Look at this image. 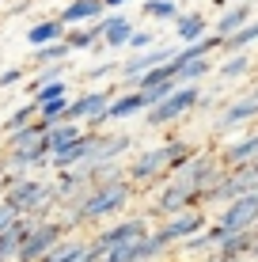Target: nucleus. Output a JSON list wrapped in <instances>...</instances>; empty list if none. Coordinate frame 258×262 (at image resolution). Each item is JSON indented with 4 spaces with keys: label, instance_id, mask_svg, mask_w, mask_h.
Returning a JSON list of instances; mask_svg holds the SVG:
<instances>
[{
    "label": "nucleus",
    "instance_id": "6e6552de",
    "mask_svg": "<svg viewBox=\"0 0 258 262\" xmlns=\"http://www.w3.org/2000/svg\"><path fill=\"white\" fill-rule=\"evenodd\" d=\"M171 57H175V50H171V46H159V50H152V53H133V57H126V61H122V69H118L122 88H137V80L145 76L148 69L167 65Z\"/></svg>",
    "mask_w": 258,
    "mask_h": 262
},
{
    "label": "nucleus",
    "instance_id": "4be33fe9",
    "mask_svg": "<svg viewBox=\"0 0 258 262\" xmlns=\"http://www.w3.org/2000/svg\"><path fill=\"white\" fill-rule=\"evenodd\" d=\"M65 31H68V23H61V19H42V23H34L31 31H27V42H31V46H46V42L65 38Z\"/></svg>",
    "mask_w": 258,
    "mask_h": 262
},
{
    "label": "nucleus",
    "instance_id": "0eeeda50",
    "mask_svg": "<svg viewBox=\"0 0 258 262\" xmlns=\"http://www.w3.org/2000/svg\"><path fill=\"white\" fill-rule=\"evenodd\" d=\"M220 224H224L228 232H243V228H258V186L247 194L232 198V202L224 205V213H220Z\"/></svg>",
    "mask_w": 258,
    "mask_h": 262
},
{
    "label": "nucleus",
    "instance_id": "6ab92c4d",
    "mask_svg": "<svg viewBox=\"0 0 258 262\" xmlns=\"http://www.w3.org/2000/svg\"><path fill=\"white\" fill-rule=\"evenodd\" d=\"M205 31H209V19L201 12H186L175 19V34H179V42H198V38H205Z\"/></svg>",
    "mask_w": 258,
    "mask_h": 262
},
{
    "label": "nucleus",
    "instance_id": "a878e982",
    "mask_svg": "<svg viewBox=\"0 0 258 262\" xmlns=\"http://www.w3.org/2000/svg\"><path fill=\"white\" fill-rule=\"evenodd\" d=\"M254 42H258V19H251L243 31H236L232 38H224V53H239L247 46H254Z\"/></svg>",
    "mask_w": 258,
    "mask_h": 262
},
{
    "label": "nucleus",
    "instance_id": "f03ea898",
    "mask_svg": "<svg viewBox=\"0 0 258 262\" xmlns=\"http://www.w3.org/2000/svg\"><path fill=\"white\" fill-rule=\"evenodd\" d=\"M129 198H133V183H129V179H122V175H114V179H99V183H91L80 202L57 205V209H65L61 221H65V228L73 232V228H84V224L103 221V216L122 213L129 205Z\"/></svg>",
    "mask_w": 258,
    "mask_h": 262
},
{
    "label": "nucleus",
    "instance_id": "4c0bfd02",
    "mask_svg": "<svg viewBox=\"0 0 258 262\" xmlns=\"http://www.w3.org/2000/svg\"><path fill=\"white\" fill-rule=\"evenodd\" d=\"M205 262H224V258H220V255H205Z\"/></svg>",
    "mask_w": 258,
    "mask_h": 262
},
{
    "label": "nucleus",
    "instance_id": "2f4dec72",
    "mask_svg": "<svg viewBox=\"0 0 258 262\" xmlns=\"http://www.w3.org/2000/svg\"><path fill=\"white\" fill-rule=\"evenodd\" d=\"M65 88H68V84H65V80H50V84H42V88H38V92H34L31 99H34V103H38V106H42V103H50V99H57V95H65Z\"/></svg>",
    "mask_w": 258,
    "mask_h": 262
},
{
    "label": "nucleus",
    "instance_id": "c756f323",
    "mask_svg": "<svg viewBox=\"0 0 258 262\" xmlns=\"http://www.w3.org/2000/svg\"><path fill=\"white\" fill-rule=\"evenodd\" d=\"M145 15L148 19H179V8L171 0H145Z\"/></svg>",
    "mask_w": 258,
    "mask_h": 262
},
{
    "label": "nucleus",
    "instance_id": "a211bd4d",
    "mask_svg": "<svg viewBox=\"0 0 258 262\" xmlns=\"http://www.w3.org/2000/svg\"><path fill=\"white\" fill-rule=\"evenodd\" d=\"M103 34H106V15H103V19H95L91 27H80V23L68 27V31H65V42H68L73 50H91Z\"/></svg>",
    "mask_w": 258,
    "mask_h": 262
},
{
    "label": "nucleus",
    "instance_id": "393cba45",
    "mask_svg": "<svg viewBox=\"0 0 258 262\" xmlns=\"http://www.w3.org/2000/svg\"><path fill=\"white\" fill-rule=\"evenodd\" d=\"M87 247H91V243H80V239H61L57 247H53L50 255L42 258V262H80V255H84Z\"/></svg>",
    "mask_w": 258,
    "mask_h": 262
},
{
    "label": "nucleus",
    "instance_id": "1a4fd4ad",
    "mask_svg": "<svg viewBox=\"0 0 258 262\" xmlns=\"http://www.w3.org/2000/svg\"><path fill=\"white\" fill-rule=\"evenodd\" d=\"M254 118H258V92L236 99L232 106H224V114L217 118V129L228 133V129H239V125H247V122H254Z\"/></svg>",
    "mask_w": 258,
    "mask_h": 262
},
{
    "label": "nucleus",
    "instance_id": "bb28decb",
    "mask_svg": "<svg viewBox=\"0 0 258 262\" xmlns=\"http://www.w3.org/2000/svg\"><path fill=\"white\" fill-rule=\"evenodd\" d=\"M31 122H38V103L27 99L19 111H12V118L4 122V133H15V129H23V125H31Z\"/></svg>",
    "mask_w": 258,
    "mask_h": 262
},
{
    "label": "nucleus",
    "instance_id": "aec40b11",
    "mask_svg": "<svg viewBox=\"0 0 258 262\" xmlns=\"http://www.w3.org/2000/svg\"><path fill=\"white\" fill-rule=\"evenodd\" d=\"M133 19H126V15H106V34H103V42L110 50H118V46H129V38H133Z\"/></svg>",
    "mask_w": 258,
    "mask_h": 262
},
{
    "label": "nucleus",
    "instance_id": "ddd939ff",
    "mask_svg": "<svg viewBox=\"0 0 258 262\" xmlns=\"http://www.w3.org/2000/svg\"><path fill=\"white\" fill-rule=\"evenodd\" d=\"M220 164H224V167L258 164V133H251V137H239L236 144H224V148H220Z\"/></svg>",
    "mask_w": 258,
    "mask_h": 262
},
{
    "label": "nucleus",
    "instance_id": "f8f14e48",
    "mask_svg": "<svg viewBox=\"0 0 258 262\" xmlns=\"http://www.w3.org/2000/svg\"><path fill=\"white\" fill-rule=\"evenodd\" d=\"M224 236H228V228L217 221V224H209V228H201L198 236L182 239V255H217L220 243H224Z\"/></svg>",
    "mask_w": 258,
    "mask_h": 262
},
{
    "label": "nucleus",
    "instance_id": "f3484780",
    "mask_svg": "<svg viewBox=\"0 0 258 262\" xmlns=\"http://www.w3.org/2000/svg\"><path fill=\"white\" fill-rule=\"evenodd\" d=\"M84 137V125L80 122H61V125H50L46 129V144H50V156H57V152L73 148V144Z\"/></svg>",
    "mask_w": 258,
    "mask_h": 262
},
{
    "label": "nucleus",
    "instance_id": "7c9ffc66",
    "mask_svg": "<svg viewBox=\"0 0 258 262\" xmlns=\"http://www.w3.org/2000/svg\"><path fill=\"white\" fill-rule=\"evenodd\" d=\"M243 72H251V57H247L243 50H239L236 57H228L224 65H220V76H228V80H232V76H243Z\"/></svg>",
    "mask_w": 258,
    "mask_h": 262
},
{
    "label": "nucleus",
    "instance_id": "dca6fc26",
    "mask_svg": "<svg viewBox=\"0 0 258 262\" xmlns=\"http://www.w3.org/2000/svg\"><path fill=\"white\" fill-rule=\"evenodd\" d=\"M103 8H106V0H73V4L57 15V19L68 23V27H76V23H95V19H103Z\"/></svg>",
    "mask_w": 258,
    "mask_h": 262
},
{
    "label": "nucleus",
    "instance_id": "c85d7f7f",
    "mask_svg": "<svg viewBox=\"0 0 258 262\" xmlns=\"http://www.w3.org/2000/svg\"><path fill=\"white\" fill-rule=\"evenodd\" d=\"M179 76H171V80H163V84H156V88H145V103L148 106H156V103H163V99L167 95H171V92H179Z\"/></svg>",
    "mask_w": 258,
    "mask_h": 262
},
{
    "label": "nucleus",
    "instance_id": "e433bc0d",
    "mask_svg": "<svg viewBox=\"0 0 258 262\" xmlns=\"http://www.w3.org/2000/svg\"><path fill=\"white\" fill-rule=\"evenodd\" d=\"M122 4H126V0H106V8H122Z\"/></svg>",
    "mask_w": 258,
    "mask_h": 262
},
{
    "label": "nucleus",
    "instance_id": "9d476101",
    "mask_svg": "<svg viewBox=\"0 0 258 262\" xmlns=\"http://www.w3.org/2000/svg\"><path fill=\"white\" fill-rule=\"evenodd\" d=\"M205 228V213H198V209H186V213H175V216H167V224L159 232H163L171 243H182V239H190V236H198V232Z\"/></svg>",
    "mask_w": 258,
    "mask_h": 262
},
{
    "label": "nucleus",
    "instance_id": "72a5a7b5",
    "mask_svg": "<svg viewBox=\"0 0 258 262\" xmlns=\"http://www.w3.org/2000/svg\"><path fill=\"white\" fill-rule=\"evenodd\" d=\"M156 42V34L152 31H133V38H129V50H148Z\"/></svg>",
    "mask_w": 258,
    "mask_h": 262
},
{
    "label": "nucleus",
    "instance_id": "f257e3e1",
    "mask_svg": "<svg viewBox=\"0 0 258 262\" xmlns=\"http://www.w3.org/2000/svg\"><path fill=\"white\" fill-rule=\"evenodd\" d=\"M220 175H224L220 156H213V152H194L163 183V190L156 198V213L175 216V213H186V209H194V205H201L209 198V190L220 183Z\"/></svg>",
    "mask_w": 258,
    "mask_h": 262
},
{
    "label": "nucleus",
    "instance_id": "412c9836",
    "mask_svg": "<svg viewBox=\"0 0 258 262\" xmlns=\"http://www.w3.org/2000/svg\"><path fill=\"white\" fill-rule=\"evenodd\" d=\"M247 23H251V4H236V8H228V12L220 15L217 34H220V38H232V34H236V31H243Z\"/></svg>",
    "mask_w": 258,
    "mask_h": 262
},
{
    "label": "nucleus",
    "instance_id": "9b49d317",
    "mask_svg": "<svg viewBox=\"0 0 258 262\" xmlns=\"http://www.w3.org/2000/svg\"><path fill=\"white\" fill-rule=\"evenodd\" d=\"M34 216H19V221L12 224V228H4L0 232V262H19V247H23V239H27V232L34 228Z\"/></svg>",
    "mask_w": 258,
    "mask_h": 262
},
{
    "label": "nucleus",
    "instance_id": "473e14b6",
    "mask_svg": "<svg viewBox=\"0 0 258 262\" xmlns=\"http://www.w3.org/2000/svg\"><path fill=\"white\" fill-rule=\"evenodd\" d=\"M15 221H19V213H15V205L0 198V232H4V228H12Z\"/></svg>",
    "mask_w": 258,
    "mask_h": 262
},
{
    "label": "nucleus",
    "instance_id": "20e7f679",
    "mask_svg": "<svg viewBox=\"0 0 258 262\" xmlns=\"http://www.w3.org/2000/svg\"><path fill=\"white\" fill-rule=\"evenodd\" d=\"M198 103H201V92H198V84H182L179 92H171V95L163 99V103L148 106L145 122L152 125V129H159V125H171V122H179L182 114H190Z\"/></svg>",
    "mask_w": 258,
    "mask_h": 262
},
{
    "label": "nucleus",
    "instance_id": "423d86ee",
    "mask_svg": "<svg viewBox=\"0 0 258 262\" xmlns=\"http://www.w3.org/2000/svg\"><path fill=\"white\" fill-rule=\"evenodd\" d=\"M145 232H148V221H145V216H129V221H118V224H110L106 232H99V236L91 239V251L103 258L106 251L122 247V243H133V239H140Z\"/></svg>",
    "mask_w": 258,
    "mask_h": 262
},
{
    "label": "nucleus",
    "instance_id": "cd10ccee",
    "mask_svg": "<svg viewBox=\"0 0 258 262\" xmlns=\"http://www.w3.org/2000/svg\"><path fill=\"white\" fill-rule=\"evenodd\" d=\"M213 72V61L209 57H198V61H190V65H182L175 76H179V84H198V80H205Z\"/></svg>",
    "mask_w": 258,
    "mask_h": 262
},
{
    "label": "nucleus",
    "instance_id": "5701e85b",
    "mask_svg": "<svg viewBox=\"0 0 258 262\" xmlns=\"http://www.w3.org/2000/svg\"><path fill=\"white\" fill-rule=\"evenodd\" d=\"M68 53H76L65 38L46 42V46H34V65H53V61H68Z\"/></svg>",
    "mask_w": 258,
    "mask_h": 262
},
{
    "label": "nucleus",
    "instance_id": "39448f33",
    "mask_svg": "<svg viewBox=\"0 0 258 262\" xmlns=\"http://www.w3.org/2000/svg\"><path fill=\"white\" fill-rule=\"evenodd\" d=\"M65 236H68L65 221H50V216H46V221H38L31 232H27V239L19 247V262H42Z\"/></svg>",
    "mask_w": 258,
    "mask_h": 262
},
{
    "label": "nucleus",
    "instance_id": "f704fd0d",
    "mask_svg": "<svg viewBox=\"0 0 258 262\" xmlns=\"http://www.w3.org/2000/svg\"><path fill=\"white\" fill-rule=\"evenodd\" d=\"M23 80V69H8V72H0V88H12V84H19Z\"/></svg>",
    "mask_w": 258,
    "mask_h": 262
},
{
    "label": "nucleus",
    "instance_id": "2eb2a0df",
    "mask_svg": "<svg viewBox=\"0 0 258 262\" xmlns=\"http://www.w3.org/2000/svg\"><path fill=\"white\" fill-rule=\"evenodd\" d=\"M140 111H148L145 92H140V88H126L122 95H114V99H110L106 122H122V118H129V114H140Z\"/></svg>",
    "mask_w": 258,
    "mask_h": 262
},
{
    "label": "nucleus",
    "instance_id": "7ed1b4c3",
    "mask_svg": "<svg viewBox=\"0 0 258 262\" xmlns=\"http://www.w3.org/2000/svg\"><path fill=\"white\" fill-rule=\"evenodd\" d=\"M190 156H194V148L186 141H163V144H156V148L140 152L126 167V175H129L133 186H156V183H167Z\"/></svg>",
    "mask_w": 258,
    "mask_h": 262
},
{
    "label": "nucleus",
    "instance_id": "4468645a",
    "mask_svg": "<svg viewBox=\"0 0 258 262\" xmlns=\"http://www.w3.org/2000/svg\"><path fill=\"white\" fill-rule=\"evenodd\" d=\"M46 160H50V144H46V137L34 141V144H12V148H8V164H12L15 171L38 167V164H46Z\"/></svg>",
    "mask_w": 258,
    "mask_h": 262
},
{
    "label": "nucleus",
    "instance_id": "c9c22d12",
    "mask_svg": "<svg viewBox=\"0 0 258 262\" xmlns=\"http://www.w3.org/2000/svg\"><path fill=\"white\" fill-rule=\"evenodd\" d=\"M122 65H99V69H91L87 72V80H103V76H110V72H118Z\"/></svg>",
    "mask_w": 258,
    "mask_h": 262
},
{
    "label": "nucleus",
    "instance_id": "b1692460",
    "mask_svg": "<svg viewBox=\"0 0 258 262\" xmlns=\"http://www.w3.org/2000/svg\"><path fill=\"white\" fill-rule=\"evenodd\" d=\"M38 122L46 125H61V122H68V99L65 95H57V99H50V103H42L38 106Z\"/></svg>",
    "mask_w": 258,
    "mask_h": 262
}]
</instances>
